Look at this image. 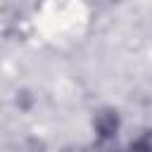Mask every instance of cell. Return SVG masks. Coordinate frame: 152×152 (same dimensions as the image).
Listing matches in <instances>:
<instances>
[{
  "label": "cell",
  "instance_id": "7a4b0ae2",
  "mask_svg": "<svg viewBox=\"0 0 152 152\" xmlns=\"http://www.w3.org/2000/svg\"><path fill=\"white\" fill-rule=\"evenodd\" d=\"M112 2H116V0H112Z\"/></svg>",
  "mask_w": 152,
  "mask_h": 152
},
{
  "label": "cell",
  "instance_id": "6da1fadb",
  "mask_svg": "<svg viewBox=\"0 0 152 152\" xmlns=\"http://www.w3.org/2000/svg\"><path fill=\"white\" fill-rule=\"evenodd\" d=\"M116 126H119V121H116V114H112V112H102V114L95 119V128H97V133H100L102 138L114 135Z\"/></svg>",
  "mask_w": 152,
  "mask_h": 152
}]
</instances>
